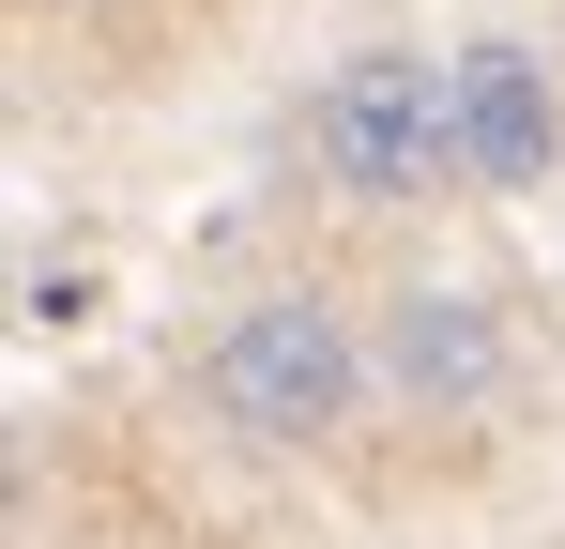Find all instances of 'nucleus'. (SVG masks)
<instances>
[{"mask_svg": "<svg viewBox=\"0 0 565 549\" xmlns=\"http://www.w3.org/2000/svg\"><path fill=\"white\" fill-rule=\"evenodd\" d=\"M184 397H199V428L245 443V458H337V443L382 412L367 305L321 290V274H260V290H230V305L199 321Z\"/></svg>", "mask_w": 565, "mask_h": 549, "instance_id": "1", "label": "nucleus"}, {"mask_svg": "<svg viewBox=\"0 0 565 549\" xmlns=\"http://www.w3.org/2000/svg\"><path fill=\"white\" fill-rule=\"evenodd\" d=\"M459 198L489 214L565 198V62L535 31H459Z\"/></svg>", "mask_w": 565, "mask_h": 549, "instance_id": "4", "label": "nucleus"}, {"mask_svg": "<svg viewBox=\"0 0 565 549\" xmlns=\"http://www.w3.org/2000/svg\"><path fill=\"white\" fill-rule=\"evenodd\" d=\"M306 183L367 229L444 214L459 198V46H413V31L337 46L321 92H306Z\"/></svg>", "mask_w": 565, "mask_h": 549, "instance_id": "2", "label": "nucleus"}, {"mask_svg": "<svg viewBox=\"0 0 565 549\" xmlns=\"http://www.w3.org/2000/svg\"><path fill=\"white\" fill-rule=\"evenodd\" d=\"M367 352H382V412L397 428H489L520 397V321L473 274H397L367 305Z\"/></svg>", "mask_w": 565, "mask_h": 549, "instance_id": "3", "label": "nucleus"}, {"mask_svg": "<svg viewBox=\"0 0 565 549\" xmlns=\"http://www.w3.org/2000/svg\"><path fill=\"white\" fill-rule=\"evenodd\" d=\"M31 15H93V0H31Z\"/></svg>", "mask_w": 565, "mask_h": 549, "instance_id": "5", "label": "nucleus"}]
</instances>
